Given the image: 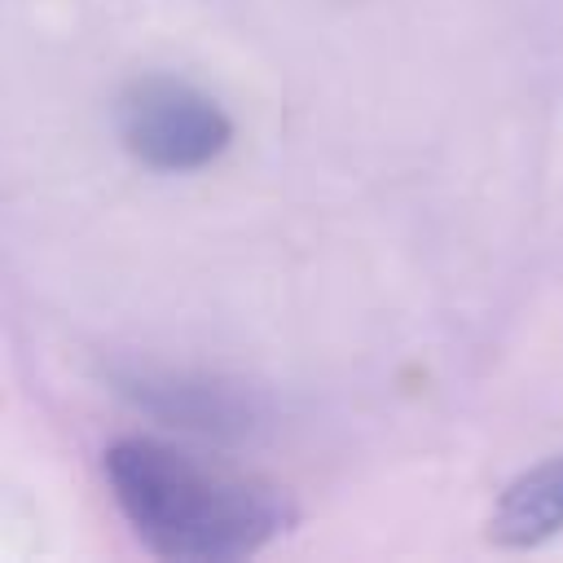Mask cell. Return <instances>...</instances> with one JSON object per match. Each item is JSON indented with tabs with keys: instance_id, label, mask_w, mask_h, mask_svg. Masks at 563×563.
I'll return each instance as SVG.
<instances>
[{
	"instance_id": "obj_1",
	"label": "cell",
	"mask_w": 563,
	"mask_h": 563,
	"mask_svg": "<svg viewBox=\"0 0 563 563\" xmlns=\"http://www.w3.org/2000/svg\"><path fill=\"white\" fill-rule=\"evenodd\" d=\"M101 471L136 541L167 563H238L295 523L273 484L167 440L123 435L101 453Z\"/></svg>"
},
{
	"instance_id": "obj_2",
	"label": "cell",
	"mask_w": 563,
	"mask_h": 563,
	"mask_svg": "<svg viewBox=\"0 0 563 563\" xmlns=\"http://www.w3.org/2000/svg\"><path fill=\"white\" fill-rule=\"evenodd\" d=\"M119 145L150 172H198L233 141V119L216 97L176 75H141L114 97Z\"/></svg>"
},
{
	"instance_id": "obj_3",
	"label": "cell",
	"mask_w": 563,
	"mask_h": 563,
	"mask_svg": "<svg viewBox=\"0 0 563 563\" xmlns=\"http://www.w3.org/2000/svg\"><path fill=\"white\" fill-rule=\"evenodd\" d=\"M106 383L119 400H128L136 413L202 435L220 444H238L264 431L268 422V400L224 374H202V369H167V365H110Z\"/></svg>"
},
{
	"instance_id": "obj_4",
	"label": "cell",
	"mask_w": 563,
	"mask_h": 563,
	"mask_svg": "<svg viewBox=\"0 0 563 563\" xmlns=\"http://www.w3.org/2000/svg\"><path fill=\"white\" fill-rule=\"evenodd\" d=\"M559 532H563V453L515 475L488 515V537L510 550H532Z\"/></svg>"
}]
</instances>
